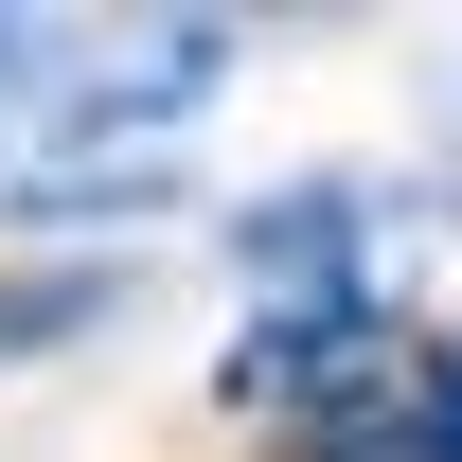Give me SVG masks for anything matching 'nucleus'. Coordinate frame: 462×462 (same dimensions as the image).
<instances>
[{
  "label": "nucleus",
  "instance_id": "nucleus-5",
  "mask_svg": "<svg viewBox=\"0 0 462 462\" xmlns=\"http://www.w3.org/2000/svg\"><path fill=\"white\" fill-rule=\"evenodd\" d=\"M18 71H36V36L0 18V196H18Z\"/></svg>",
  "mask_w": 462,
  "mask_h": 462
},
{
  "label": "nucleus",
  "instance_id": "nucleus-4",
  "mask_svg": "<svg viewBox=\"0 0 462 462\" xmlns=\"http://www.w3.org/2000/svg\"><path fill=\"white\" fill-rule=\"evenodd\" d=\"M392 462H462V338H427V374H409V427Z\"/></svg>",
  "mask_w": 462,
  "mask_h": 462
},
{
  "label": "nucleus",
  "instance_id": "nucleus-1",
  "mask_svg": "<svg viewBox=\"0 0 462 462\" xmlns=\"http://www.w3.org/2000/svg\"><path fill=\"white\" fill-rule=\"evenodd\" d=\"M214 71H231V18H143V36L54 107V143L18 161V214H36V231H89L107 196H161L178 125L214 107Z\"/></svg>",
  "mask_w": 462,
  "mask_h": 462
},
{
  "label": "nucleus",
  "instance_id": "nucleus-3",
  "mask_svg": "<svg viewBox=\"0 0 462 462\" xmlns=\"http://www.w3.org/2000/svg\"><path fill=\"white\" fill-rule=\"evenodd\" d=\"M125 302H143V267H107V249H71V267H18V285H0V374H18V356L107 338Z\"/></svg>",
  "mask_w": 462,
  "mask_h": 462
},
{
  "label": "nucleus",
  "instance_id": "nucleus-2",
  "mask_svg": "<svg viewBox=\"0 0 462 462\" xmlns=\"http://www.w3.org/2000/svg\"><path fill=\"white\" fill-rule=\"evenodd\" d=\"M356 214H374L356 178H285V196L231 214V267H249L267 302H356Z\"/></svg>",
  "mask_w": 462,
  "mask_h": 462
}]
</instances>
